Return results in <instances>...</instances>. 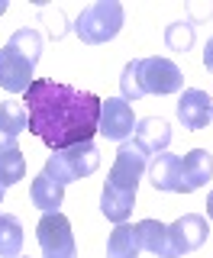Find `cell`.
<instances>
[{
	"mask_svg": "<svg viewBox=\"0 0 213 258\" xmlns=\"http://www.w3.org/2000/svg\"><path fill=\"white\" fill-rule=\"evenodd\" d=\"M100 97L91 91H78L59 81H32L23 94V107L29 113V133L39 136L52 152L87 142L100 123Z\"/></svg>",
	"mask_w": 213,
	"mask_h": 258,
	"instance_id": "6da1fadb",
	"label": "cell"
},
{
	"mask_svg": "<svg viewBox=\"0 0 213 258\" xmlns=\"http://www.w3.org/2000/svg\"><path fill=\"white\" fill-rule=\"evenodd\" d=\"M184 87V75L171 58H133L123 68V100H139L145 94H175Z\"/></svg>",
	"mask_w": 213,
	"mask_h": 258,
	"instance_id": "7a4b0ae2",
	"label": "cell"
},
{
	"mask_svg": "<svg viewBox=\"0 0 213 258\" xmlns=\"http://www.w3.org/2000/svg\"><path fill=\"white\" fill-rule=\"evenodd\" d=\"M123 4L120 0H97V4L84 7L81 16L75 20V36L84 45H103L110 39H117V32L123 29Z\"/></svg>",
	"mask_w": 213,
	"mask_h": 258,
	"instance_id": "3957f363",
	"label": "cell"
},
{
	"mask_svg": "<svg viewBox=\"0 0 213 258\" xmlns=\"http://www.w3.org/2000/svg\"><path fill=\"white\" fill-rule=\"evenodd\" d=\"M97 165H100V152L87 139V142L68 145V149H62V152H52V155L45 158L42 171L48 177H55L59 184H71V181H81V177L94 174Z\"/></svg>",
	"mask_w": 213,
	"mask_h": 258,
	"instance_id": "277c9868",
	"label": "cell"
},
{
	"mask_svg": "<svg viewBox=\"0 0 213 258\" xmlns=\"http://www.w3.org/2000/svg\"><path fill=\"white\" fill-rule=\"evenodd\" d=\"M36 239L42 248V258H78L75 232L65 213H45L36 226Z\"/></svg>",
	"mask_w": 213,
	"mask_h": 258,
	"instance_id": "5b68a950",
	"label": "cell"
},
{
	"mask_svg": "<svg viewBox=\"0 0 213 258\" xmlns=\"http://www.w3.org/2000/svg\"><path fill=\"white\" fill-rule=\"evenodd\" d=\"M32 71H36V61L26 58L20 48H13L10 42L0 48V87L7 94H26L29 84L36 81Z\"/></svg>",
	"mask_w": 213,
	"mask_h": 258,
	"instance_id": "8992f818",
	"label": "cell"
},
{
	"mask_svg": "<svg viewBox=\"0 0 213 258\" xmlns=\"http://www.w3.org/2000/svg\"><path fill=\"white\" fill-rule=\"evenodd\" d=\"M139 119L133 116V107H129L123 97H107L100 103V123H97V133L107 136L110 142H126L133 136Z\"/></svg>",
	"mask_w": 213,
	"mask_h": 258,
	"instance_id": "52a82bcc",
	"label": "cell"
},
{
	"mask_svg": "<svg viewBox=\"0 0 213 258\" xmlns=\"http://www.w3.org/2000/svg\"><path fill=\"white\" fill-rule=\"evenodd\" d=\"M145 158H149V155H142L136 142H123L120 152H117V161H113V168H110L107 184L136 194L139 181H142V174H145Z\"/></svg>",
	"mask_w": 213,
	"mask_h": 258,
	"instance_id": "ba28073f",
	"label": "cell"
},
{
	"mask_svg": "<svg viewBox=\"0 0 213 258\" xmlns=\"http://www.w3.org/2000/svg\"><path fill=\"white\" fill-rule=\"evenodd\" d=\"M207 232H210V226H207V220H203L200 213H184V216H178V220L168 226L171 255L178 258V255L197 252L203 242H207Z\"/></svg>",
	"mask_w": 213,
	"mask_h": 258,
	"instance_id": "9c48e42d",
	"label": "cell"
},
{
	"mask_svg": "<svg viewBox=\"0 0 213 258\" xmlns=\"http://www.w3.org/2000/svg\"><path fill=\"white\" fill-rule=\"evenodd\" d=\"M133 136H136L133 142L139 145L142 155H162L171 142V126H168V119H162V116H145V119L136 123Z\"/></svg>",
	"mask_w": 213,
	"mask_h": 258,
	"instance_id": "30bf717a",
	"label": "cell"
},
{
	"mask_svg": "<svg viewBox=\"0 0 213 258\" xmlns=\"http://www.w3.org/2000/svg\"><path fill=\"white\" fill-rule=\"evenodd\" d=\"M213 177V155L207 149H194L187 152L181 161V194H194L200 190Z\"/></svg>",
	"mask_w": 213,
	"mask_h": 258,
	"instance_id": "8fae6325",
	"label": "cell"
},
{
	"mask_svg": "<svg viewBox=\"0 0 213 258\" xmlns=\"http://www.w3.org/2000/svg\"><path fill=\"white\" fill-rule=\"evenodd\" d=\"M178 119L184 129H203L210 123V94L200 87H187L178 100Z\"/></svg>",
	"mask_w": 213,
	"mask_h": 258,
	"instance_id": "7c38bea8",
	"label": "cell"
},
{
	"mask_svg": "<svg viewBox=\"0 0 213 258\" xmlns=\"http://www.w3.org/2000/svg\"><path fill=\"white\" fill-rule=\"evenodd\" d=\"M26 129H29V113L23 103H13V100L0 103V152L13 149L20 133H26Z\"/></svg>",
	"mask_w": 213,
	"mask_h": 258,
	"instance_id": "4fadbf2b",
	"label": "cell"
},
{
	"mask_svg": "<svg viewBox=\"0 0 213 258\" xmlns=\"http://www.w3.org/2000/svg\"><path fill=\"white\" fill-rule=\"evenodd\" d=\"M149 181H152L155 190L181 194V158H178V155H168V152L155 155L152 165H149Z\"/></svg>",
	"mask_w": 213,
	"mask_h": 258,
	"instance_id": "5bb4252c",
	"label": "cell"
},
{
	"mask_svg": "<svg viewBox=\"0 0 213 258\" xmlns=\"http://www.w3.org/2000/svg\"><path fill=\"white\" fill-rule=\"evenodd\" d=\"M136 242L139 248L158 255V258H175L171 255V242H168V226L158 220H142L136 223Z\"/></svg>",
	"mask_w": 213,
	"mask_h": 258,
	"instance_id": "9a60e30c",
	"label": "cell"
},
{
	"mask_svg": "<svg viewBox=\"0 0 213 258\" xmlns=\"http://www.w3.org/2000/svg\"><path fill=\"white\" fill-rule=\"evenodd\" d=\"M29 200H32V207L42 210V213H59V207L65 200V184H59L55 177H48L42 171L29 187Z\"/></svg>",
	"mask_w": 213,
	"mask_h": 258,
	"instance_id": "2e32d148",
	"label": "cell"
},
{
	"mask_svg": "<svg viewBox=\"0 0 213 258\" xmlns=\"http://www.w3.org/2000/svg\"><path fill=\"white\" fill-rule=\"evenodd\" d=\"M133 207H136V194H129V190H120V187H113V184H103V194H100V210H103V216L110 223H126L129 220V213H133Z\"/></svg>",
	"mask_w": 213,
	"mask_h": 258,
	"instance_id": "e0dca14e",
	"label": "cell"
},
{
	"mask_svg": "<svg viewBox=\"0 0 213 258\" xmlns=\"http://www.w3.org/2000/svg\"><path fill=\"white\" fill-rule=\"evenodd\" d=\"M107 258H139V242H136V226L120 223L107 239Z\"/></svg>",
	"mask_w": 213,
	"mask_h": 258,
	"instance_id": "ac0fdd59",
	"label": "cell"
},
{
	"mask_svg": "<svg viewBox=\"0 0 213 258\" xmlns=\"http://www.w3.org/2000/svg\"><path fill=\"white\" fill-rule=\"evenodd\" d=\"M23 223L13 213H0V258H20Z\"/></svg>",
	"mask_w": 213,
	"mask_h": 258,
	"instance_id": "d6986e66",
	"label": "cell"
},
{
	"mask_svg": "<svg viewBox=\"0 0 213 258\" xmlns=\"http://www.w3.org/2000/svg\"><path fill=\"white\" fill-rule=\"evenodd\" d=\"M23 174H26V155H23L16 145L0 152V184H4V187H13L16 181H23Z\"/></svg>",
	"mask_w": 213,
	"mask_h": 258,
	"instance_id": "ffe728a7",
	"label": "cell"
},
{
	"mask_svg": "<svg viewBox=\"0 0 213 258\" xmlns=\"http://www.w3.org/2000/svg\"><path fill=\"white\" fill-rule=\"evenodd\" d=\"M165 42L171 52H187L194 45V23L191 20H178L165 29Z\"/></svg>",
	"mask_w": 213,
	"mask_h": 258,
	"instance_id": "44dd1931",
	"label": "cell"
},
{
	"mask_svg": "<svg viewBox=\"0 0 213 258\" xmlns=\"http://www.w3.org/2000/svg\"><path fill=\"white\" fill-rule=\"evenodd\" d=\"M10 45L20 48V52L26 55V58H32V61H39V55H42V36H39L36 29H29V26L16 29L10 36Z\"/></svg>",
	"mask_w": 213,
	"mask_h": 258,
	"instance_id": "7402d4cb",
	"label": "cell"
},
{
	"mask_svg": "<svg viewBox=\"0 0 213 258\" xmlns=\"http://www.w3.org/2000/svg\"><path fill=\"white\" fill-rule=\"evenodd\" d=\"M203 64H207V71H213V42H207L203 48Z\"/></svg>",
	"mask_w": 213,
	"mask_h": 258,
	"instance_id": "603a6c76",
	"label": "cell"
},
{
	"mask_svg": "<svg viewBox=\"0 0 213 258\" xmlns=\"http://www.w3.org/2000/svg\"><path fill=\"white\" fill-rule=\"evenodd\" d=\"M207 213H210V220H213V190H210V197H207Z\"/></svg>",
	"mask_w": 213,
	"mask_h": 258,
	"instance_id": "cb8c5ba5",
	"label": "cell"
},
{
	"mask_svg": "<svg viewBox=\"0 0 213 258\" xmlns=\"http://www.w3.org/2000/svg\"><path fill=\"white\" fill-rule=\"evenodd\" d=\"M7 13V0H0V16H4Z\"/></svg>",
	"mask_w": 213,
	"mask_h": 258,
	"instance_id": "d4e9b609",
	"label": "cell"
},
{
	"mask_svg": "<svg viewBox=\"0 0 213 258\" xmlns=\"http://www.w3.org/2000/svg\"><path fill=\"white\" fill-rule=\"evenodd\" d=\"M4 190H7V187H4V184H0V200H4Z\"/></svg>",
	"mask_w": 213,
	"mask_h": 258,
	"instance_id": "484cf974",
	"label": "cell"
},
{
	"mask_svg": "<svg viewBox=\"0 0 213 258\" xmlns=\"http://www.w3.org/2000/svg\"><path fill=\"white\" fill-rule=\"evenodd\" d=\"M210 119H213V107H210Z\"/></svg>",
	"mask_w": 213,
	"mask_h": 258,
	"instance_id": "4316f807",
	"label": "cell"
},
{
	"mask_svg": "<svg viewBox=\"0 0 213 258\" xmlns=\"http://www.w3.org/2000/svg\"><path fill=\"white\" fill-rule=\"evenodd\" d=\"M210 42H213V39H210Z\"/></svg>",
	"mask_w": 213,
	"mask_h": 258,
	"instance_id": "83f0119b",
	"label": "cell"
}]
</instances>
